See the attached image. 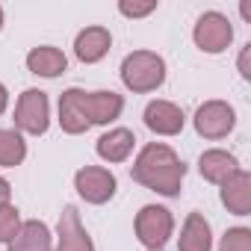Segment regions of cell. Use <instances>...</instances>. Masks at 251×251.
Returning a JSON list of instances; mask_svg holds the SVG:
<instances>
[{
  "label": "cell",
  "mask_w": 251,
  "mask_h": 251,
  "mask_svg": "<svg viewBox=\"0 0 251 251\" xmlns=\"http://www.w3.org/2000/svg\"><path fill=\"white\" fill-rule=\"evenodd\" d=\"M15 127L30 136H42L50 127V103L42 89H27L15 103Z\"/></svg>",
  "instance_id": "obj_4"
},
{
  "label": "cell",
  "mask_w": 251,
  "mask_h": 251,
  "mask_svg": "<svg viewBox=\"0 0 251 251\" xmlns=\"http://www.w3.org/2000/svg\"><path fill=\"white\" fill-rule=\"evenodd\" d=\"M210 248H213L210 222L201 213H189L177 236V251H210Z\"/></svg>",
  "instance_id": "obj_14"
},
{
  "label": "cell",
  "mask_w": 251,
  "mask_h": 251,
  "mask_svg": "<svg viewBox=\"0 0 251 251\" xmlns=\"http://www.w3.org/2000/svg\"><path fill=\"white\" fill-rule=\"evenodd\" d=\"M27 68L39 77H59L65 74L68 68V59L59 48H50V45H42V48H33L27 53Z\"/></svg>",
  "instance_id": "obj_18"
},
{
  "label": "cell",
  "mask_w": 251,
  "mask_h": 251,
  "mask_svg": "<svg viewBox=\"0 0 251 251\" xmlns=\"http://www.w3.org/2000/svg\"><path fill=\"white\" fill-rule=\"evenodd\" d=\"M133 227H136V239L148 251H160L175 233V216H172V210H166L160 204H148L136 213Z\"/></svg>",
  "instance_id": "obj_3"
},
{
  "label": "cell",
  "mask_w": 251,
  "mask_h": 251,
  "mask_svg": "<svg viewBox=\"0 0 251 251\" xmlns=\"http://www.w3.org/2000/svg\"><path fill=\"white\" fill-rule=\"evenodd\" d=\"M219 251H251V230L248 227H230L225 230Z\"/></svg>",
  "instance_id": "obj_21"
},
{
  "label": "cell",
  "mask_w": 251,
  "mask_h": 251,
  "mask_svg": "<svg viewBox=\"0 0 251 251\" xmlns=\"http://www.w3.org/2000/svg\"><path fill=\"white\" fill-rule=\"evenodd\" d=\"M109 45H112V36H109L106 27H86L74 39V53H77L80 62L92 65V62H100L109 53Z\"/></svg>",
  "instance_id": "obj_12"
},
{
  "label": "cell",
  "mask_w": 251,
  "mask_h": 251,
  "mask_svg": "<svg viewBox=\"0 0 251 251\" xmlns=\"http://www.w3.org/2000/svg\"><path fill=\"white\" fill-rule=\"evenodd\" d=\"M83 109L89 115V124H109L121 115L124 98L115 92H83Z\"/></svg>",
  "instance_id": "obj_13"
},
{
  "label": "cell",
  "mask_w": 251,
  "mask_h": 251,
  "mask_svg": "<svg viewBox=\"0 0 251 251\" xmlns=\"http://www.w3.org/2000/svg\"><path fill=\"white\" fill-rule=\"evenodd\" d=\"M133 145H136L133 130L115 127V130H109V133H103L98 139V157L106 160V163H124V160L133 154Z\"/></svg>",
  "instance_id": "obj_16"
},
{
  "label": "cell",
  "mask_w": 251,
  "mask_h": 251,
  "mask_svg": "<svg viewBox=\"0 0 251 251\" xmlns=\"http://www.w3.org/2000/svg\"><path fill=\"white\" fill-rule=\"evenodd\" d=\"M59 127L71 136H80L92 127L83 109V89H65L59 95Z\"/></svg>",
  "instance_id": "obj_10"
},
{
  "label": "cell",
  "mask_w": 251,
  "mask_h": 251,
  "mask_svg": "<svg viewBox=\"0 0 251 251\" xmlns=\"http://www.w3.org/2000/svg\"><path fill=\"white\" fill-rule=\"evenodd\" d=\"M56 236H59L56 251H95V245H92V239H89V233H86V227L80 222V213L71 204L59 213Z\"/></svg>",
  "instance_id": "obj_9"
},
{
  "label": "cell",
  "mask_w": 251,
  "mask_h": 251,
  "mask_svg": "<svg viewBox=\"0 0 251 251\" xmlns=\"http://www.w3.org/2000/svg\"><path fill=\"white\" fill-rule=\"evenodd\" d=\"M236 124V112L227 100H207L195 112V130L204 139H225Z\"/></svg>",
  "instance_id": "obj_6"
},
{
  "label": "cell",
  "mask_w": 251,
  "mask_h": 251,
  "mask_svg": "<svg viewBox=\"0 0 251 251\" xmlns=\"http://www.w3.org/2000/svg\"><path fill=\"white\" fill-rule=\"evenodd\" d=\"M248 56H251V45H245V48H242V53H239V74H242L245 80H251V68H248Z\"/></svg>",
  "instance_id": "obj_23"
},
{
  "label": "cell",
  "mask_w": 251,
  "mask_h": 251,
  "mask_svg": "<svg viewBox=\"0 0 251 251\" xmlns=\"http://www.w3.org/2000/svg\"><path fill=\"white\" fill-rule=\"evenodd\" d=\"M121 83L136 95L154 92L166 83V59L154 50H133L121 62Z\"/></svg>",
  "instance_id": "obj_2"
},
{
  "label": "cell",
  "mask_w": 251,
  "mask_h": 251,
  "mask_svg": "<svg viewBox=\"0 0 251 251\" xmlns=\"http://www.w3.org/2000/svg\"><path fill=\"white\" fill-rule=\"evenodd\" d=\"M9 195H12V186L6 177H0V204H9Z\"/></svg>",
  "instance_id": "obj_24"
},
{
  "label": "cell",
  "mask_w": 251,
  "mask_h": 251,
  "mask_svg": "<svg viewBox=\"0 0 251 251\" xmlns=\"http://www.w3.org/2000/svg\"><path fill=\"white\" fill-rule=\"evenodd\" d=\"M6 103H9V92H6V86H3V83H0V115H3Z\"/></svg>",
  "instance_id": "obj_25"
},
{
  "label": "cell",
  "mask_w": 251,
  "mask_h": 251,
  "mask_svg": "<svg viewBox=\"0 0 251 251\" xmlns=\"http://www.w3.org/2000/svg\"><path fill=\"white\" fill-rule=\"evenodd\" d=\"M130 177L136 183H142L145 189L151 192H160V195H169L175 198L183 186V177H186V166L183 160L163 142H151L139 151L136 163L130 166Z\"/></svg>",
  "instance_id": "obj_1"
},
{
  "label": "cell",
  "mask_w": 251,
  "mask_h": 251,
  "mask_svg": "<svg viewBox=\"0 0 251 251\" xmlns=\"http://www.w3.org/2000/svg\"><path fill=\"white\" fill-rule=\"evenodd\" d=\"M21 227V216H18V207L12 204H0V242H12L15 233Z\"/></svg>",
  "instance_id": "obj_20"
},
{
  "label": "cell",
  "mask_w": 251,
  "mask_h": 251,
  "mask_svg": "<svg viewBox=\"0 0 251 251\" xmlns=\"http://www.w3.org/2000/svg\"><path fill=\"white\" fill-rule=\"evenodd\" d=\"M74 189L80 192L83 201L89 204H106L115 189H118V180L109 169L103 166H83L77 175H74Z\"/></svg>",
  "instance_id": "obj_7"
},
{
  "label": "cell",
  "mask_w": 251,
  "mask_h": 251,
  "mask_svg": "<svg viewBox=\"0 0 251 251\" xmlns=\"http://www.w3.org/2000/svg\"><path fill=\"white\" fill-rule=\"evenodd\" d=\"M0 27H3V9H0Z\"/></svg>",
  "instance_id": "obj_26"
},
{
  "label": "cell",
  "mask_w": 251,
  "mask_h": 251,
  "mask_svg": "<svg viewBox=\"0 0 251 251\" xmlns=\"http://www.w3.org/2000/svg\"><path fill=\"white\" fill-rule=\"evenodd\" d=\"M198 172H201L204 180L222 186L233 172H239V163H236L233 154H227V151H222V148H213V151H204V154H201V160H198Z\"/></svg>",
  "instance_id": "obj_15"
},
{
  "label": "cell",
  "mask_w": 251,
  "mask_h": 251,
  "mask_svg": "<svg viewBox=\"0 0 251 251\" xmlns=\"http://www.w3.org/2000/svg\"><path fill=\"white\" fill-rule=\"evenodd\" d=\"M192 39H195L198 50H204V53H222L233 42V24L222 12H204L198 18L195 30H192Z\"/></svg>",
  "instance_id": "obj_5"
},
{
  "label": "cell",
  "mask_w": 251,
  "mask_h": 251,
  "mask_svg": "<svg viewBox=\"0 0 251 251\" xmlns=\"http://www.w3.org/2000/svg\"><path fill=\"white\" fill-rule=\"evenodd\" d=\"M157 9V0H145V3H130V0H121L118 3V12L127 15V18H145Z\"/></svg>",
  "instance_id": "obj_22"
},
{
  "label": "cell",
  "mask_w": 251,
  "mask_h": 251,
  "mask_svg": "<svg viewBox=\"0 0 251 251\" xmlns=\"http://www.w3.org/2000/svg\"><path fill=\"white\" fill-rule=\"evenodd\" d=\"M53 242H50V227L39 219H30V222H21L15 239L9 242V251H50Z\"/></svg>",
  "instance_id": "obj_17"
},
{
  "label": "cell",
  "mask_w": 251,
  "mask_h": 251,
  "mask_svg": "<svg viewBox=\"0 0 251 251\" xmlns=\"http://www.w3.org/2000/svg\"><path fill=\"white\" fill-rule=\"evenodd\" d=\"M222 204L233 216H248L251 213V175L245 169L233 172L222 183Z\"/></svg>",
  "instance_id": "obj_11"
},
{
  "label": "cell",
  "mask_w": 251,
  "mask_h": 251,
  "mask_svg": "<svg viewBox=\"0 0 251 251\" xmlns=\"http://www.w3.org/2000/svg\"><path fill=\"white\" fill-rule=\"evenodd\" d=\"M160 251H163V248H160Z\"/></svg>",
  "instance_id": "obj_27"
},
{
  "label": "cell",
  "mask_w": 251,
  "mask_h": 251,
  "mask_svg": "<svg viewBox=\"0 0 251 251\" xmlns=\"http://www.w3.org/2000/svg\"><path fill=\"white\" fill-rule=\"evenodd\" d=\"M27 157V142L18 130H3L0 127V166L15 169Z\"/></svg>",
  "instance_id": "obj_19"
},
{
  "label": "cell",
  "mask_w": 251,
  "mask_h": 251,
  "mask_svg": "<svg viewBox=\"0 0 251 251\" xmlns=\"http://www.w3.org/2000/svg\"><path fill=\"white\" fill-rule=\"evenodd\" d=\"M183 109L172 100H151L145 106V127L157 136H177L183 130Z\"/></svg>",
  "instance_id": "obj_8"
}]
</instances>
